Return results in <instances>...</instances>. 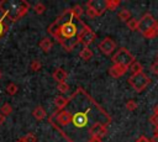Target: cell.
<instances>
[{
	"label": "cell",
	"mask_w": 158,
	"mask_h": 142,
	"mask_svg": "<svg viewBox=\"0 0 158 142\" xmlns=\"http://www.w3.org/2000/svg\"><path fill=\"white\" fill-rule=\"evenodd\" d=\"M151 122H152L156 127H158V115H152V116H151Z\"/></svg>",
	"instance_id": "1f68e13d"
},
{
	"label": "cell",
	"mask_w": 158,
	"mask_h": 142,
	"mask_svg": "<svg viewBox=\"0 0 158 142\" xmlns=\"http://www.w3.org/2000/svg\"><path fill=\"white\" fill-rule=\"evenodd\" d=\"M4 122H5V116H4V115L0 112V126H1Z\"/></svg>",
	"instance_id": "e575fe53"
},
{
	"label": "cell",
	"mask_w": 158,
	"mask_h": 142,
	"mask_svg": "<svg viewBox=\"0 0 158 142\" xmlns=\"http://www.w3.org/2000/svg\"><path fill=\"white\" fill-rule=\"evenodd\" d=\"M85 15H86L89 19H95V17L99 16L98 12H96L93 7H90V6H86V9H85Z\"/></svg>",
	"instance_id": "d4e9b609"
},
{
	"label": "cell",
	"mask_w": 158,
	"mask_h": 142,
	"mask_svg": "<svg viewBox=\"0 0 158 142\" xmlns=\"http://www.w3.org/2000/svg\"><path fill=\"white\" fill-rule=\"evenodd\" d=\"M153 135H157L158 136V127H156V130H154V133Z\"/></svg>",
	"instance_id": "f35d334b"
},
{
	"label": "cell",
	"mask_w": 158,
	"mask_h": 142,
	"mask_svg": "<svg viewBox=\"0 0 158 142\" xmlns=\"http://www.w3.org/2000/svg\"><path fill=\"white\" fill-rule=\"evenodd\" d=\"M17 91H19V86H17L15 83H9V84H7V86H6V93H7L9 95L14 96L15 94H17Z\"/></svg>",
	"instance_id": "7402d4cb"
},
{
	"label": "cell",
	"mask_w": 158,
	"mask_h": 142,
	"mask_svg": "<svg viewBox=\"0 0 158 142\" xmlns=\"http://www.w3.org/2000/svg\"><path fill=\"white\" fill-rule=\"evenodd\" d=\"M1 75H2V74H1V72H0V79H1Z\"/></svg>",
	"instance_id": "ab89813d"
},
{
	"label": "cell",
	"mask_w": 158,
	"mask_h": 142,
	"mask_svg": "<svg viewBox=\"0 0 158 142\" xmlns=\"http://www.w3.org/2000/svg\"><path fill=\"white\" fill-rule=\"evenodd\" d=\"M157 61H158V54H157Z\"/></svg>",
	"instance_id": "60d3db41"
},
{
	"label": "cell",
	"mask_w": 158,
	"mask_h": 142,
	"mask_svg": "<svg viewBox=\"0 0 158 142\" xmlns=\"http://www.w3.org/2000/svg\"><path fill=\"white\" fill-rule=\"evenodd\" d=\"M117 17H118L121 21L127 22V21L131 19V12H130V10H128V9H122V10L117 14Z\"/></svg>",
	"instance_id": "ac0fdd59"
},
{
	"label": "cell",
	"mask_w": 158,
	"mask_h": 142,
	"mask_svg": "<svg viewBox=\"0 0 158 142\" xmlns=\"http://www.w3.org/2000/svg\"><path fill=\"white\" fill-rule=\"evenodd\" d=\"M85 23L75 19L72 9H67L49 27L48 32L64 47L65 51L70 52L78 44V35Z\"/></svg>",
	"instance_id": "6da1fadb"
},
{
	"label": "cell",
	"mask_w": 158,
	"mask_h": 142,
	"mask_svg": "<svg viewBox=\"0 0 158 142\" xmlns=\"http://www.w3.org/2000/svg\"><path fill=\"white\" fill-rule=\"evenodd\" d=\"M128 84L133 88L135 91L137 93H141L151 83V79L146 74V73H139V74H135V75H131L128 79H127Z\"/></svg>",
	"instance_id": "7a4b0ae2"
},
{
	"label": "cell",
	"mask_w": 158,
	"mask_h": 142,
	"mask_svg": "<svg viewBox=\"0 0 158 142\" xmlns=\"http://www.w3.org/2000/svg\"><path fill=\"white\" fill-rule=\"evenodd\" d=\"M72 12L74 15L75 19H81V15L84 14V9L81 7V5H74V7H72Z\"/></svg>",
	"instance_id": "d6986e66"
},
{
	"label": "cell",
	"mask_w": 158,
	"mask_h": 142,
	"mask_svg": "<svg viewBox=\"0 0 158 142\" xmlns=\"http://www.w3.org/2000/svg\"><path fill=\"white\" fill-rule=\"evenodd\" d=\"M23 137H25V141H26V142H37V137H36V135L32 133V132H28V133L25 135Z\"/></svg>",
	"instance_id": "f1b7e54d"
},
{
	"label": "cell",
	"mask_w": 158,
	"mask_h": 142,
	"mask_svg": "<svg viewBox=\"0 0 158 142\" xmlns=\"http://www.w3.org/2000/svg\"><path fill=\"white\" fill-rule=\"evenodd\" d=\"M5 32H6V26L4 25V21H2V19H0V38L5 35Z\"/></svg>",
	"instance_id": "4dcf8cb0"
},
{
	"label": "cell",
	"mask_w": 158,
	"mask_h": 142,
	"mask_svg": "<svg viewBox=\"0 0 158 142\" xmlns=\"http://www.w3.org/2000/svg\"><path fill=\"white\" fill-rule=\"evenodd\" d=\"M128 72H131V75H135V74H139V73H143V67L139 62L135 61L130 67H128Z\"/></svg>",
	"instance_id": "2e32d148"
},
{
	"label": "cell",
	"mask_w": 158,
	"mask_h": 142,
	"mask_svg": "<svg viewBox=\"0 0 158 142\" xmlns=\"http://www.w3.org/2000/svg\"><path fill=\"white\" fill-rule=\"evenodd\" d=\"M86 6L93 7L98 12L99 16H101L104 14V11L107 10V7H106V0H89L86 2Z\"/></svg>",
	"instance_id": "9c48e42d"
},
{
	"label": "cell",
	"mask_w": 158,
	"mask_h": 142,
	"mask_svg": "<svg viewBox=\"0 0 158 142\" xmlns=\"http://www.w3.org/2000/svg\"><path fill=\"white\" fill-rule=\"evenodd\" d=\"M70 100H72V95H70L69 98H65V96H63V95H58V96L54 98V105H56V107L58 109V111H60V110H63V109L69 104Z\"/></svg>",
	"instance_id": "4fadbf2b"
},
{
	"label": "cell",
	"mask_w": 158,
	"mask_h": 142,
	"mask_svg": "<svg viewBox=\"0 0 158 142\" xmlns=\"http://www.w3.org/2000/svg\"><path fill=\"white\" fill-rule=\"evenodd\" d=\"M33 10H35L36 14L41 15V14H43V12L46 11V6H44V4H42V2H36L35 6H33Z\"/></svg>",
	"instance_id": "cb8c5ba5"
},
{
	"label": "cell",
	"mask_w": 158,
	"mask_h": 142,
	"mask_svg": "<svg viewBox=\"0 0 158 142\" xmlns=\"http://www.w3.org/2000/svg\"><path fill=\"white\" fill-rule=\"evenodd\" d=\"M79 57H80L81 59H84V61H89V59H91V57H93V52H91V49H90L89 47H84V48L79 52Z\"/></svg>",
	"instance_id": "e0dca14e"
},
{
	"label": "cell",
	"mask_w": 158,
	"mask_h": 142,
	"mask_svg": "<svg viewBox=\"0 0 158 142\" xmlns=\"http://www.w3.org/2000/svg\"><path fill=\"white\" fill-rule=\"evenodd\" d=\"M106 133H107V128H106V126L102 125L101 122H95V123H93V126L89 128L90 138H91V137L102 138Z\"/></svg>",
	"instance_id": "ba28073f"
},
{
	"label": "cell",
	"mask_w": 158,
	"mask_h": 142,
	"mask_svg": "<svg viewBox=\"0 0 158 142\" xmlns=\"http://www.w3.org/2000/svg\"><path fill=\"white\" fill-rule=\"evenodd\" d=\"M126 26L131 31H138V20L137 19H130L126 22Z\"/></svg>",
	"instance_id": "ffe728a7"
},
{
	"label": "cell",
	"mask_w": 158,
	"mask_h": 142,
	"mask_svg": "<svg viewBox=\"0 0 158 142\" xmlns=\"http://www.w3.org/2000/svg\"><path fill=\"white\" fill-rule=\"evenodd\" d=\"M88 112H89V109L85 110V111H77L75 114L72 115V123L74 127L77 128H83L88 125V121H89V116H88Z\"/></svg>",
	"instance_id": "8992f818"
},
{
	"label": "cell",
	"mask_w": 158,
	"mask_h": 142,
	"mask_svg": "<svg viewBox=\"0 0 158 142\" xmlns=\"http://www.w3.org/2000/svg\"><path fill=\"white\" fill-rule=\"evenodd\" d=\"M120 4H121L120 0H106V7L107 10H111V11L116 10Z\"/></svg>",
	"instance_id": "603a6c76"
},
{
	"label": "cell",
	"mask_w": 158,
	"mask_h": 142,
	"mask_svg": "<svg viewBox=\"0 0 158 142\" xmlns=\"http://www.w3.org/2000/svg\"><path fill=\"white\" fill-rule=\"evenodd\" d=\"M57 89L59 90V93H62V94H65V93H68L69 91V85L67 84V81L65 83H58V85H57Z\"/></svg>",
	"instance_id": "484cf974"
},
{
	"label": "cell",
	"mask_w": 158,
	"mask_h": 142,
	"mask_svg": "<svg viewBox=\"0 0 158 142\" xmlns=\"http://www.w3.org/2000/svg\"><path fill=\"white\" fill-rule=\"evenodd\" d=\"M127 72H128V67L120 65V64H112L109 68V74L112 78H120V77L125 75Z\"/></svg>",
	"instance_id": "30bf717a"
},
{
	"label": "cell",
	"mask_w": 158,
	"mask_h": 142,
	"mask_svg": "<svg viewBox=\"0 0 158 142\" xmlns=\"http://www.w3.org/2000/svg\"><path fill=\"white\" fill-rule=\"evenodd\" d=\"M125 106H126V109H127L128 111H135L138 105H137V102H136L135 100H127Z\"/></svg>",
	"instance_id": "83f0119b"
},
{
	"label": "cell",
	"mask_w": 158,
	"mask_h": 142,
	"mask_svg": "<svg viewBox=\"0 0 158 142\" xmlns=\"http://www.w3.org/2000/svg\"><path fill=\"white\" fill-rule=\"evenodd\" d=\"M114 64H120V65H125V67H130L133 62H135V57L130 53V51L127 48H120L116 51V53L112 56L111 58Z\"/></svg>",
	"instance_id": "3957f363"
},
{
	"label": "cell",
	"mask_w": 158,
	"mask_h": 142,
	"mask_svg": "<svg viewBox=\"0 0 158 142\" xmlns=\"http://www.w3.org/2000/svg\"><path fill=\"white\" fill-rule=\"evenodd\" d=\"M153 112H154L153 115H158V104L154 106V109H153Z\"/></svg>",
	"instance_id": "8d00e7d4"
},
{
	"label": "cell",
	"mask_w": 158,
	"mask_h": 142,
	"mask_svg": "<svg viewBox=\"0 0 158 142\" xmlns=\"http://www.w3.org/2000/svg\"><path fill=\"white\" fill-rule=\"evenodd\" d=\"M151 72L153 74H157L158 75V61H156V62H153L151 64Z\"/></svg>",
	"instance_id": "f546056e"
},
{
	"label": "cell",
	"mask_w": 158,
	"mask_h": 142,
	"mask_svg": "<svg viewBox=\"0 0 158 142\" xmlns=\"http://www.w3.org/2000/svg\"><path fill=\"white\" fill-rule=\"evenodd\" d=\"M157 25H158L157 20H156L149 12H147V14H144V15L138 20V31H139L144 37H147V35H148Z\"/></svg>",
	"instance_id": "277c9868"
},
{
	"label": "cell",
	"mask_w": 158,
	"mask_h": 142,
	"mask_svg": "<svg viewBox=\"0 0 158 142\" xmlns=\"http://www.w3.org/2000/svg\"><path fill=\"white\" fill-rule=\"evenodd\" d=\"M46 110L41 106V105H38V106H36L35 109H33V111H32V116L37 120V121H41V120H43L44 117H46Z\"/></svg>",
	"instance_id": "9a60e30c"
},
{
	"label": "cell",
	"mask_w": 158,
	"mask_h": 142,
	"mask_svg": "<svg viewBox=\"0 0 158 142\" xmlns=\"http://www.w3.org/2000/svg\"><path fill=\"white\" fill-rule=\"evenodd\" d=\"M56 120L62 126H68L69 123H72V114L68 110H60L56 115Z\"/></svg>",
	"instance_id": "8fae6325"
},
{
	"label": "cell",
	"mask_w": 158,
	"mask_h": 142,
	"mask_svg": "<svg viewBox=\"0 0 158 142\" xmlns=\"http://www.w3.org/2000/svg\"><path fill=\"white\" fill-rule=\"evenodd\" d=\"M136 142H151V140L147 138L146 136H139V137L136 140Z\"/></svg>",
	"instance_id": "d6a6232c"
},
{
	"label": "cell",
	"mask_w": 158,
	"mask_h": 142,
	"mask_svg": "<svg viewBox=\"0 0 158 142\" xmlns=\"http://www.w3.org/2000/svg\"><path fill=\"white\" fill-rule=\"evenodd\" d=\"M30 68H31V70H33V72H38V70L42 68V63H41L40 61L35 59V61H32V62H31Z\"/></svg>",
	"instance_id": "4316f807"
},
{
	"label": "cell",
	"mask_w": 158,
	"mask_h": 142,
	"mask_svg": "<svg viewBox=\"0 0 158 142\" xmlns=\"http://www.w3.org/2000/svg\"><path fill=\"white\" fill-rule=\"evenodd\" d=\"M95 38H96L95 32L89 26L84 25L78 35V43H81V44H84V47H88L90 43L94 42Z\"/></svg>",
	"instance_id": "5b68a950"
},
{
	"label": "cell",
	"mask_w": 158,
	"mask_h": 142,
	"mask_svg": "<svg viewBox=\"0 0 158 142\" xmlns=\"http://www.w3.org/2000/svg\"><path fill=\"white\" fill-rule=\"evenodd\" d=\"M151 142H158V136L157 135H153L152 138H151Z\"/></svg>",
	"instance_id": "d590c367"
},
{
	"label": "cell",
	"mask_w": 158,
	"mask_h": 142,
	"mask_svg": "<svg viewBox=\"0 0 158 142\" xmlns=\"http://www.w3.org/2000/svg\"><path fill=\"white\" fill-rule=\"evenodd\" d=\"M16 142H26V141H25V137H20V138H19Z\"/></svg>",
	"instance_id": "74e56055"
},
{
	"label": "cell",
	"mask_w": 158,
	"mask_h": 142,
	"mask_svg": "<svg viewBox=\"0 0 158 142\" xmlns=\"http://www.w3.org/2000/svg\"><path fill=\"white\" fill-rule=\"evenodd\" d=\"M52 78L57 81V83H65L67 78H68V73L63 69V68H57L53 73H52Z\"/></svg>",
	"instance_id": "7c38bea8"
},
{
	"label": "cell",
	"mask_w": 158,
	"mask_h": 142,
	"mask_svg": "<svg viewBox=\"0 0 158 142\" xmlns=\"http://www.w3.org/2000/svg\"><path fill=\"white\" fill-rule=\"evenodd\" d=\"M88 142H102V141H101V138H98V137H91V138H90Z\"/></svg>",
	"instance_id": "836d02e7"
},
{
	"label": "cell",
	"mask_w": 158,
	"mask_h": 142,
	"mask_svg": "<svg viewBox=\"0 0 158 142\" xmlns=\"http://www.w3.org/2000/svg\"><path fill=\"white\" fill-rule=\"evenodd\" d=\"M0 112L6 117V116H9V115L12 112V106H11L9 102H5V104L1 105V107H0Z\"/></svg>",
	"instance_id": "44dd1931"
},
{
	"label": "cell",
	"mask_w": 158,
	"mask_h": 142,
	"mask_svg": "<svg viewBox=\"0 0 158 142\" xmlns=\"http://www.w3.org/2000/svg\"><path fill=\"white\" fill-rule=\"evenodd\" d=\"M38 46H40V48L43 51V52H49L51 51V48H52V46H53V42H52V40L51 38H48V37H44V38H42L41 41H40V43H38Z\"/></svg>",
	"instance_id": "5bb4252c"
},
{
	"label": "cell",
	"mask_w": 158,
	"mask_h": 142,
	"mask_svg": "<svg viewBox=\"0 0 158 142\" xmlns=\"http://www.w3.org/2000/svg\"><path fill=\"white\" fill-rule=\"evenodd\" d=\"M98 47L101 51V53H104L105 56H110L116 49V42L111 37H105L102 41H100Z\"/></svg>",
	"instance_id": "52a82bcc"
}]
</instances>
